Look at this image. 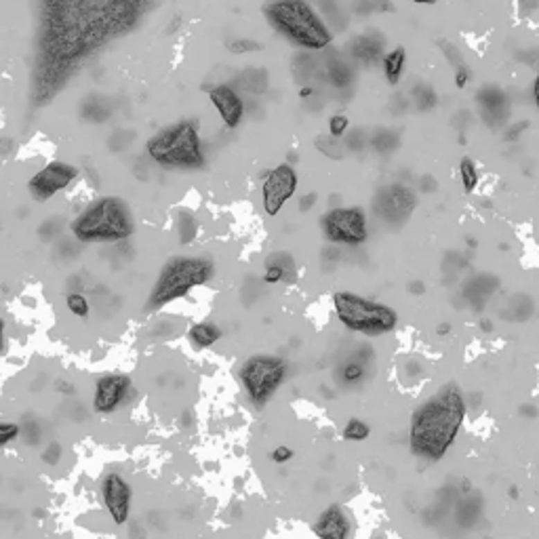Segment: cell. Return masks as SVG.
Wrapping results in <instances>:
<instances>
[{"label":"cell","instance_id":"1","mask_svg":"<svg viewBox=\"0 0 539 539\" xmlns=\"http://www.w3.org/2000/svg\"><path fill=\"white\" fill-rule=\"evenodd\" d=\"M468 415V398L457 384H447L411 415L409 447L430 463L441 461L457 441Z\"/></svg>","mask_w":539,"mask_h":539},{"label":"cell","instance_id":"2","mask_svg":"<svg viewBox=\"0 0 539 539\" xmlns=\"http://www.w3.org/2000/svg\"><path fill=\"white\" fill-rule=\"evenodd\" d=\"M70 230L74 238L85 245L121 242L135 234V220L123 198L101 196L78 215Z\"/></svg>","mask_w":539,"mask_h":539},{"label":"cell","instance_id":"3","mask_svg":"<svg viewBox=\"0 0 539 539\" xmlns=\"http://www.w3.org/2000/svg\"><path fill=\"white\" fill-rule=\"evenodd\" d=\"M267 24L281 36L306 51H322L331 44V32L306 0H274L263 9Z\"/></svg>","mask_w":539,"mask_h":539},{"label":"cell","instance_id":"4","mask_svg":"<svg viewBox=\"0 0 539 539\" xmlns=\"http://www.w3.org/2000/svg\"><path fill=\"white\" fill-rule=\"evenodd\" d=\"M215 274V263L209 257H171L150 291L145 310H160L167 303L186 297L192 289L209 283Z\"/></svg>","mask_w":539,"mask_h":539},{"label":"cell","instance_id":"5","mask_svg":"<svg viewBox=\"0 0 539 539\" xmlns=\"http://www.w3.org/2000/svg\"><path fill=\"white\" fill-rule=\"evenodd\" d=\"M148 156L167 169H202L204 154L198 129L192 121L175 123L148 139Z\"/></svg>","mask_w":539,"mask_h":539},{"label":"cell","instance_id":"6","mask_svg":"<svg viewBox=\"0 0 539 539\" xmlns=\"http://www.w3.org/2000/svg\"><path fill=\"white\" fill-rule=\"evenodd\" d=\"M333 308L339 322L352 333L377 337L394 331L398 325V314L392 306L352 291H337L333 295Z\"/></svg>","mask_w":539,"mask_h":539},{"label":"cell","instance_id":"7","mask_svg":"<svg viewBox=\"0 0 539 539\" xmlns=\"http://www.w3.org/2000/svg\"><path fill=\"white\" fill-rule=\"evenodd\" d=\"M287 375V362L281 356L257 354L240 366V382L255 407H263L281 388Z\"/></svg>","mask_w":539,"mask_h":539},{"label":"cell","instance_id":"8","mask_svg":"<svg viewBox=\"0 0 539 539\" xmlns=\"http://www.w3.org/2000/svg\"><path fill=\"white\" fill-rule=\"evenodd\" d=\"M320 230L333 245L358 247L366 242V213L360 206H337L320 218Z\"/></svg>","mask_w":539,"mask_h":539},{"label":"cell","instance_id":"9","mask_svg":"<svg viewBox=\"0 0 539 539\" xmlns=\"http://www.w3.org/2000/svg\"><path fill=\"white\" fill-rule=\"evenodd\" d=\"M415 204H417V198L409 186L390 184L375 194L373 211L377 218L384 220L386 224L403 226V224H407L411 213L415 211Z\"/></svg>","mask_w":539,"mask_h":539},{"label":"cell","instance_id":"10","mask_svg":"<svg viewBox=\"0 0 539 539\" xmlns=\"http://www.w3.org/2000/svg\"><path fill=\"white\" fill-rule=\"evenodd\" d=\"M78 177V169L74 165L62 163V160H53V163L44 165L38 173H34L28 182L30 196L36 202H46L62 190L70 188Z\"/></svg>","mask_w":539,"mask_h":539},{"label":"cell","instance_id":"11","mask_svg":"<svg viewBox=\"0 0 539 539\" xmlns=\"http://www.w3.org/2000/svg\"><path fill=\"white\" fill-rule=\"evenodd\" d=\"M295 190H297V173L289 163H283L270 171L261 184V202L265 215L276 218L281 209L285 206V202L293 198Z\"/></svg>","mask_w":539,"mask_h":539},{"label":"cell","instance_id":"12","mask_svg":"<svg viewBox=\"0 0 539 539\" xmlns=\"http://www.w3.org/2000/svg\"><path fill=\"white\" fill-rule=\"evenodd\" d=\"M101 497L105 504V510L110 514L114 524H125L131 516V504H133V489L127 482V478L118 472H107L101 480Z\"/></svg>","mask_w":539,"mask_h":539},{"label":"cell","instance_id":"13","mask_svg":"<svg viewBox=\"0 0 539 539\" xmlns=\"http://www.w3.org/2000/svg\"><path fill=\"white\" fill-rule=\"evenodd\" d=\"M476 107L482 123L491 129H502L508 125L512 114V103L508 93L497 85H484L476 93Z\"/></svg>","mask_w":539,"mask_h":539},{"label":"cell","instance_id":"14","mask_svg":"<svg viewBox=\"0 0 539 539\" xmlns=\"http://www.w3.org/2000/svg\"><path fill=\"white\" fill-rule=\"evenodd\" d=\"M129 390H131L129 375L107 373V375L99 377L97 384H95V394H93L95 413H101V415L114 413L125 403V398L129 396Z\"/></svg>","mask_w":539,"mask_h":539},{"label":"cell","instance_id":"15","mask_svg":"<svg viewBox=\"0 0 539 539\" xmlns=\"http://www.w3.org/2000/svg\"><path fill=\"white\" fill-rule=\"evenodd\" d=\"M211 105L218 110L220 118L228 129H236L242 123L245 116V101L240 97V91H236L232 85H218L209 91Z\"/></svg>","mask_w":539,"mask_h":539},{"label":"cell","instance_id":"16","mask_svg":"<svg viewBox=\"0 0 539 539\" xmlns=\"http://www.w3.org/2000/svg\"><path fill=\"white\" fill-rule=\"evenodd\" d=\"M384 46H386V40L380 32H364V34H358L354 36L346 51H348V58L352 62H358V64H375L380 62L382 55H384Z\"/></svg>","mask_w":539,"mask_h":539},{"label":"cell","instance_id":"17","mask_svg":"<svg viewBox=\"0 0 539 539\" xmlns=\"http://www.w3.org/2000/svg\"><path fill=\"white\" fill-rule=\"evenodd\" d=\"M350 531V518L339 506H329L314 522V535L318 539H348Z\"/></svg>","mask_w":539,"mask_h":539},{"label":"cell","instance_id":"18","mask_svg":"<svg viewBox=\"0 0 539 539\" xmlns=\"http://www.w3.org/2000/svg\"><path fill=\"white\" fill-rule=\"evenodd\" d=\"M267 85H270V74L265 68H245L240 70L234 80H232V87L236 91H242V93H249V95H261L267 91Z\"/></svg>","mask_w":539,"mask_h":539},{"label":"cell","instance_id":"19","mask_svg":"<svg viewBox=\"0 0 539 539\" xmlns=\"http://www.w3.org/2000/svg\"><path fill=\"white\" fill-rule=\"evenodd\" d=\"M325 72L327 80L337 89H346L354 82V66L344 55H331L325 64Z\"/></svg>","mask_w":539,"mask_h":539},{"label":"cell","instance_id":"20","mask_svg":"<svg viewBox=\"0 0 539 539\" xmlns=\"http://www.w3.org/2000/svg\"><path fill=\"white\" fill-rule=\"evenodd\" d=\"M80 116L85 123L101 125L112 116V103L101 95H89L80 103Z\"/></svg>","mask_w":539,"mask_h":539},{"label":"cell","instance_id":"21","mask_svg":"<svg viewBox=\"0 0 539 539\" xmlns=\"http://www.w3.org/2000/svg\"><path fill=\"white\" fill-rule=\"evenodd\" d=\"M369 145L377 154H392L394 150L400 148V133L394 129H388V127H377L369 135Z\"/></svg>","mask_w":539,"mask_h":539},{"label":"cell","instance_id":"22","mask_svg":"<svg viewBox=\"0 0 539 539\" xmlns=\"http://www.w3.org/2000/svg\"><path fill=\"white\" fill-rule=\"evenodd\" d=\"M405 64H407V51L403 46H396L394 51L388 53V55H384V76H386L388 85L396 87L400 82Z\"/></svg>","mask_w":539,"mask_h":539},{"label":"cell","instance_id":"23","mask_svg":"<svg viewBox=\"0 0 539 539\" xmlns=\"http://www.w3.org/2000/svg\"><path fill=\"white\" fill-rule=\"evenodd\" d=\"M220 337H222V329L218 325H213V322H196L188 331V339L196 348H211L215 342H220Z\"/></svg>","mask_w":539,"mask_h":539},{"label":"cell","instance_id":"24","mask_svg":"<svg viewBox=\"0 0 539 539\" xmlns=\"http://www.w3.org/2000/svg\"><path fill=\"white\" fill-rule=\"evenodd\" d=\"M411 101H413V105L417 107V110L427 112V110H432V107L439 103V95H436V91H434L432 85L417 82V85L411 89Z\"/></svg>","mask_w":539,"mask_h":539},{"label":"cell","instance_id":"25","mask_svg":"<svg viewBox=\"0 0 539 539\" xmlns=\"http://www.w3.org/2000/svg\"><path fill=\"white\" fill-rule=\"evenodd\" d=\"M508 312H512V316H510L508 320L524 322V320L533 318V314H535V301H533L529 295H524V293H516V295L510 299V310H508Z\"/></svg>","mask_w":539,"mask_h":539},{"label":"cell","instance_id":"26","mask_svg":"<svg viewBox=\"0 0 539 539\" xmlns=\"http://www.w3.org/2000/svg\"><path fill=\"white\" fill-rule=\"evenodd\" d=\"M459 177H461V186H463L466 194H472L478 188L480 173H478V167L470 156H463L459 160Z\"/></svg>","mask_w":539,"mask_h":539},{"label":"cell","instance_id":"27","mask_svg":"<svg viewBox=\"0 0 539 539\" xmlns=\"http://www.w3.org/2000/svg\"><path fill=\"white\" fill-rule=\"evenodd\" d=\"M316 68H318V64L310 53H299L293 62V74H295L297 82H301V85H308V80L316 74Z\"/></svg>","mask_w":539,"mask_h":539},{"label":"cell","instance_id":"28","mask_svg":"<svg viewBox=\"0 0 539 539\" xmlns=\"http://www.w3.org/2000/svg\"><path fill=\"white\" fill-rule=\"evenodd\" d=\"M177 232H179V240H182L184 245H188V242L194 240L198 228H196L194 215H192L190 211H179V215H177Z\"/></svg>","mask_w":539,"mask_h":539},{"label":"cell","instance_id":"29","mask_svg":"<svg viewBox=\"0 0 539 539\" xmlns=\"http://www.w3.org/2000/svg\"><path fill=\"white\" fill-rule=\"evenodd\" d=\"M369 436H371V427H369L362 419H358V417H352V419L346 423V427H344V439H346V441L362 443V441H366Z\"/></svg>","mask_w":539,"mask_h":539},{"label":"cell","instance_id":"30","mask_svg":"<svg viewBox=\"0 0 539 539\" xmlns=\"http://www.w3.org/2000/svg\"><path fill=\"white\" fill-rule=\"evenodd\" d=\"M364 375H366V366H364V362L362 360H348L344 366H342V380L346 382V384H360L362 380H364Z\"/></svg>","mask_w":539,"mask_h":539},{"label":"cell","instance_id":"31","mask_svg":"<svg viewBox=\"0 0 539 539\" xmlns=\"http://www.w3.org/2000/svg\"><path fill=\"white\" fill-rule=\"evenodd\" d=\"M392 3L390 0H354V11L358 15H366V13H373V11H380V13H386V11H392Z\"/></svg>","mask_w":539,"mask_h":539},{"label":"cell","instance_id":"32","mask_svg":"<svg viewBox=\"0 0 539 539\" xmlns=\"http://www.w3.org/2000/svg\"><path fill=\"white\" fill-rule=\"evenodd\" d=\"M285 263H279L276 261V255L272 259H267L265 263V272H263V281L267 285H276V283H283L287 281V272H285Z\"/></svg>","mask_w":539,"mask_h":539},{"label":"cell","instance_id":"33","mask_svg":"<svg viewBox=\"0 0 539 539\" xmlns=\"http://www.w3.org/2000/svg\"><path fill=\"white\" fill-rule=\"evenodd\" d=\"M135 141V131H129V129H118L110 135V139H107V148H110L112 152H123L127 150L131 143Z\"/></svg>","mask_w":539,"mask_h":539},{"label":"cell","instance_id":"34","mask_svg":"<svg viewBox=\"0 0 539 539\" xmlns=\"http://www.w3.org/2000/svg\"><path fill=\"white\" fill-rule=\"evenodd\" d=\"M66 306H68V310L74 314V316H78V318H87L89 316V301H87V297L82 295V293H70L68 297H66Z\"/></svg>","mask_w":539,"mask_h":539},{"label":"cell","instance_id":"35","mask_svg":"<svg viewBox=\"0 0 539 539\" xmlns=\"http://www.w3.org/2000/svg\"><path fill=\"white\" fill-rule=\"evenodd\" d=\"M369 145V135L362 129H354L346 135L344 139V148L350 152H362Z\"/></svg>","mask_w":539,"mask_h":539},{"label":"cell","instance_id":"36","mask_svg":"<svg viewBox=\"0 0 539 539\" xmlns=\"http://www.w3.org/2000/svg\"><path fill=\"white\" fill-rule=\"evenodd\" d=\"M316 148L329 158H342L344 156V148L339 145V139H335V137H318Z\"/></svg>","mask_w":539,"mask_h":539},{"label":"cell","instance_id":"37","mask_svg":"<svg viewBox=\"0 0 539 539\" xmlns=\"http://www.w3.org/2000/svg\"><path fill=\"white\" fill-rule=\"evenodd\" d=\"M21 434V425L15 421H3L0 423V445L9 447L17 436Z\"/></svg>","mask_w":539,"mask_h":539},{"label":"cell","instance_id":"38","mask_svg":"<svg viewBox=\"0 0 539 539\" xmlns=\"http://www.w3.org/2000/svg\"><path fill=\"white\" fill-rule=\"evenodd\" d=\"M259 48H261V44L253 38H236V40L228 42V51L236 53V55H242V53H255Z\"/></svg>","mask_w":539,"mask_h":539},{"label":"cell","instance_id":"39","mask_svg":"<svg viewBox=\"0 0 539 539\" xmlns=\"http://www.w3.org/2000/svg\"><path fill=\"white\" fill-rule=\"evenodd\" d=\"M439 46L443 48V55H445V60L453 66V70L455 68H459V66H463V58H461V51L453 44V42H449V40H441L439 42Z\"/></svg>","mask_w":539,"mask_h":539},{"label":"cell","instance_id":"40","mask_svg":"<svg viewBox=\"0 0 539 539\" xmlns=\"http://www.w3.org/2000/svg\"><path fill=\"white\" fill-rule=\"evenodd\" d=\"M348 127H350V121H348V116H344V114H335V116L329 118V135L335 137V139L346 137Z\"/></svg>","mask_w":539,"mask_h":539},{"label":"cell","instance_id":"41","mask_svg":"<svg viewBox=\"0 0 539 539\" xmlns=\"http://www.w3.org/2000/svg\"><path fill=\"white\" fill-rule=\"evenodd\" d=\"M60 457H62V447H60L58 443L48 445L46 451L42 453V459H44V463H48V466H55V463L60 461Z\"/></svg>","mask_w":539,"mask_h":539},{"label":"cell","instance_id":"42","mask_svg":"<svg viewBox=\"0 0 539 539\" xmlns=\"http://www.w3.org/2000/svg\"><path fill=\"white\" fill-rule=\"evenodd\" d=\"M470 78H472V72H470V68H468L466 64L459 66V68H455V87H457V89H466L468 82H470Z\"/></svg>","mask_w":539,"mask_h":539},{"label":"cell","instance_id":"43","mask_svg":"<svg viewBox=\"0 0 539 539\" xmlns=\"http://www.w3.org/2000/svg\"><path fill=\"white\" fill-rule=\"evenodd\" d=\"M527 129H529V123H527V121L516 123L514 127H510V129L506 131V141H518L520 135H522V131H527Z\"/></svg>","mask_w":539,"mask_h":539},{"label":"cell","instance_id":"44","mask_svg":"<svg viewBox=\"0 0 539 539\" xmlns=\"http://www.w3.org/2000/svg\"><path fill=\"white\" fill-rule=\"evenodd\" d=\"M518 415L522 419H537L539 417V407L535 403H522L518 407Z\"/></svg>","mask_w":539,"mask_h":539},{"label":"cell","instance_id":"45","mask_svg":"<svg viewBox=\"0 0 539 539\" xmlns=\"http://www.w3.org/2000/svg\"><path fill=\"white\" fill-rule=\"evenodd\" d=\"M270 457H272V461L274 463H287L291 457H293V451L289 449V447H276L274 451H272V455H270Z\"/></svg>","mask_w":539,"mask_h":539},{"label":"cell","instance_id":"46","mask_svg":"<svg viewBox=\"0 0 539 539\" xmlns=\"http://www.w3.org/2000/svg\"><path fill=\"white\" fill-rule=\"evenodd\" d=\"M407 107H409V99L405 95H396L392 99L390 110H392V114H403V112H407Z\"/></svg>","mask_w":539,"mask_h":539},{"label":"cell","instance_id":"47","mask_svg":"<svg viewBox=\"0 0 539 539\" xmlns=\"http://www.w3.org/2000/svg\"><path fill=\"white\" fill-rule=\"evenodd\" d=\"M316 200H318V196L314 194V192H310V194H306L301 200H299V211L301 213H308L314 204H316Z\"/></svg>","mask_w":539,"mask_h":539},{"label":"cell","instance_id":"48","mask_svg":"<svg viewBox=\"0 0 539 539\" xmlns=\"http://www.w3.org/2000/svg\"><path fill=\"white\" fill-rule=\"evenodd\" d=\"M518 7H520V13L527 15V13H533L539 9V0H518Z\"/></svg>","mask_w":539,"mask_h":539},{"label":"cell","instance_id":"49","mask_svg":"<svg viewBox=\"0 0 539 539\" xmlns=\"http://www.w3.org/2000/svg\"><path fill=\"white\" fill-rule=\"evenodd\" d=\"M419 186H421V192H434L439 184H436V179H434L432 175H423L421 182H419Z\"/></svg>","mask_w":539,"mask_h":539},{"label":"cell","instance_id":"50","mask_svg":"<svg viewBox=\"0 0 539 539\" xmlns=\"http://www.w3.org/2000/svg\"><path fill=\"white\" fill-rule=\"evenodd\" d=\"M453 118H455V121H453V125H455V127H459V131L463 133V127H466V125H470V112L461 110V112H457Z\"/></svg>","mask_w":539,"mask_h":539},{"label":"cell","instance_id":"51","mask_svg":"<svg viewBox=\"0 0 539 539\" xmlns=\"http://www.w3.org/2000/svg\"><path fill=\"white\" fill-rule=\"evenodd\" d=\"M531 97H533L535 107L539 110V74L535 76V80H533V85H531Z\"/></svg>","mask_w":539,"mask_h":539},{"label":"cell","instance_id":"52","mask_svg":"<svg viewBox=\"0 0 539 539\" xmlns=\"http://www.w3.org/2000/svg\"><path fill=\"white\" fill-rule=\"evenodd\" d=\"M480 329H482L484 333H491V331H493V320H489V318H480Z\"/></svg>","mask_w":539,"mask_h":539},{"label":"cell","instance_id":"53","mask_svg":"<svg viewBox=\"0 0 539 539\" xmlns=\"http://www.w3.org/2000/svg\"><path fill=\"white\" fill-rule=\"evenodd\" d=\"M312 95H314V87L303 85V87L299 89V97H301V99H308V97H312Z\"/></svg>","mask_w":539,"mask_h":539},{"label":"cell","instance_id":"54","mask_svg":"<svg viewBox=\"0 0 539 539\" xmlns=\"http://www.w3.org/2000/svg\"><path fill=\"white\" fill-rule=\"evenodd\" d=\"M449 331H451V325H449V322H443V325H439V329H436L439 335H449Z\"/></svg>","mask_w":539,"mask_h":539},{"label":"cell","instance_id":"55","mask_svg":"<svg viewBox=\"0 0 539 539\" xmlns=\"http://www.w3.org/2000/svg\"><path fill=\"white\" fill-rule=\"evenodd\" d=\"M508 495H510V500H518V495H520V491H518V487H508Z\"/></svg>","mask_w":539,"mask_h":539},{"label":"cell","instance_id":"56","mask_svg":"<svg viewBox=\"0 0 539 539\" xmlns=\"http://www.w3.org/2000/svg\"><path fill=\"white\" fill-rule=\"evenodd\" d=\"M423 289H425V287H423L421 283H413V285H411V291H413V293H423Z\"/></svg>","mask_w":539,"mask_h":539},{"label":"cell","instance_id":"57","mask_svg":"<svg viewBox=\"0 0 539 539\" xmlns=\"http://www.w3.org/2000/svg\"><path fill=\"white\" fill-rule=\"evenodd\" d=\"M415 5H436V0H413Z\"/></svg>","mask_w":539,"mask_h":539}]
</instances>
